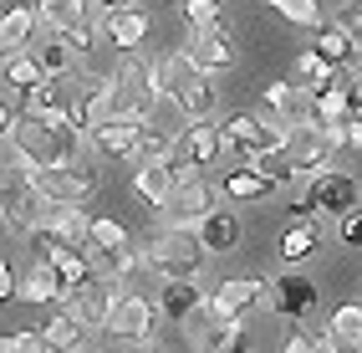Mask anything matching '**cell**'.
I'll list each match as a JSON object with an SVG mask.
<instances>
[{"label": "cell", "mask_w": 362, "mask_h": 353, "mask_svg": "<svg viewBox=\"0 0 362 353\" xmlns=\"http://www.w3.org/2000/svg\"><path fill=\"white\" fill-rule=\"evenodd\" d=\"M158 92L168 103H179L184 118H214V82L189 52L158 57Z\"/></svg>", "instance_id": "1"}, {"label": "cell", "mask_w": 362, "mask_h": 353, "mask_svg": "<svg viewBox=\"0 0 362 353\" xmlns=\"http://www.w3.org/2000/svg\"><path fill=\"white\" fill-rule=\"evenodd\" d=\"M143 256H148L153 276H199L209 262L199 230H189V225H163L158 235L143 241Z\"/></svg>", "instance_id": "2"}, {"label": "cell", "mask_w": 362, "mask_h": 353, "mask_svg": "<svg viewBox=\"0 0 362 353\" xmlns=\"http://www.w3.org/2000/svg\"><path fill=\"white\" fill-rule=\"evenodd\" d=\"M112 82H117V113L153 118V103L163 98V92H158V62H143L138 52H123Z\"/></svg>", "instance_id": "3"}, {"label": "cell", "mask_w": 362, "mask_h": 353, "mask_svg": "<svg viewBox=\"0 0 362 353\" xmlns=\"http://www.w3.org/2000/svg\"><path fill=\"white\" fill-rule=\"evenodd\" d=\"M31 184H36L46 200H57V205H87L92 195H98L103 174L92 169V159H77V164H52V169H36Z\"/></svg>", "instance_id": "4"}, {"label": "cell", "mask_w": 362, "mask_h": 353, "mask_svg": "<svg viewBox=\"0 0 362 353\" xmlns=\"http://www.w3.org/2000/svg\"><path fill=\"white\" fill-rule=\"evenodd\" d=\"M301 200L317 210V215L342 220L347 210H357V205H362V184H357L352 174H342V169H322V174L301 179Z\"/></svg>", "instance_id": "5"}, {"label": "cell", "mask_w": 362, "mask_h": 353, "mask_svg": "<svg viewBox=\"0 0 362 353\" xmlns=\"http://www.w3.org/2000/svg\"><path fill=\"white\" fill-rule=\"evenodd\" d=\"M26 241H36L41 246V256L52 251V246H87L92 241V215L82 205H46V215H41V225L26 235Z\"/></svg>", "instance_id": "6"}, {"label": "cell", "mask_w": 362, "mask_h": 353, "mask_svg": "<svg viewBox=\"0 0 362 353\" xmlns=\"http://www.w3.org/2000/svg\"><path fill=\"white\" fill-rule=\"evenodd\" d=\"M158 318H163V308H153V302L143 297V292L123 287V292H117V302H112L107 333H112L117 343H153V327H158Z\"/></svg>", "instance_id": "7"}, {"label": "cell", "mask_w": 362, "mask_h": 353, "mask_svg": "<svg viewBox=\"0 0 362 353\" xmlns=\"http://www.w3.org/2000/svg\"><path fill=\"white\" fill-rule=\"evenodd\" d=\"M71 118L92 133L98 123H107V118L117 113V82L112 77H98V72H77L71 77Z\"/></svg>", "instance_id": "8"}, {"label": "cell", "mask_w": 362, "mask_h": 353, "mask_svg": "<svg viewBox=\"0 0 362 353\" xmlns=\"http://www.w3.org/2000/svg\"><path fill=\"white\" fill-rule=\"evenodd\" d=\"M317 302H322V292H317V281H311V276L281 271L276 281H265V302H260V308H271L276 318H311V313H317Z\"/></svg>", "instance_id": "9"}, {"label": "cell", "mask_w": 362, "mask_h": 353, "mask_svg": "<svg viewBox=\"0 0 362 353\" xmlns=\"http://www.w3.org/2000/svg\"><path fill=\"white\" fill-rule=\"evenodd\" d=\"M214 210V190H209V179L194 174V179H179L174 184V195H168L158 205V220L163 225H189V230H199V220Z\"/></svg>", "instance_id": "10"}, {"label": "cell", "mask_w": 362, "mask_h": 353, "mask_svg": "<svg viewBox=\"0 0 362 353\" xmlns=\"http://www.w3.org/2000/svg\"><path fill=\"white\" fill-rule=\"evenodd\" d=\"M117 292H123V287H117V281L107 276V271H92L87 281H77V287H66L62 292V302H66V308H77L92 327H98V333H107V318H112V302H117Z\"/></svg>", "instance_id": "11"}, {"label": "cell", "mask_w": 362, "mask_h": 353, "mask_svg": "<svg viewBox=\"0 0 362 353\" xmlns=\"http://www.w3.org/2000/svg\"><path fill=\"white\" fill-rule=\"evenodd\" d=\"M184 52L194 57L204 72H230V67L240 62L235 31H230V26H220V21H214V26H194V36L184 41Z\"/></svg>", "instance_id": "12"}, {"label": "cell", "mask_w": 362, "mask_h": 353, "mask_svg": "<svg viewBox=\"0 0 362 353\" xmlns=\"http://www.w3.org/2000/svg\"><path fill=\"white\" fill-rule=\"evenodd\" d=\"M332 138H327V128L317 123V118H311V123H296L291 128V164L301 169V179H311V174H322V169H332Z\"/></svg>", "instance_id": "13"}, {"label": "cell", "mask_w": 362, "mask_h": 353, "mask_svg": "<svg viewBox=\"0 0 362 353\" xmlns=\"http://www.w3.org/2000/svg\"><path fill=\"white\" fill-rule=\"evenodd\" d=\"M265 302V281L260 276H230V281H220V287L209 292V318H245L250 308H260Z\"/></svg>", "instance_id": "14"}, {"label": "cell", "mask_w": 362, "mask_h": 353, "mask_svg": "<svg viewBox=\"0 0 362 353\" xmlns=\"http://www.w3.org/2000/svg\"><path fill=\"white\" fill-rule=\"evenodd\" d=\"M46 205L52 200H46L31 179H11L6 184V230L11 235H31L41 225V215H46Z\"/></svg>", "instance_id": "15"}, {"label": "cell", "mask_w": 362, "mask_h": 353, "mask_svg": "<svg viewBox=\"0 0 362 353\" xmlns=\"http://www.w3.org/2000/svg\"><path fill=\"white\" fill-rule=\"evenodd\" d=\"M143 128H148V118H133V113H112L107 123H98V128H92V149H98V154H107V159H128V154L138 149Z\"/></svg>", "instance_id": "16"}, {"label": "cell", "mask_w": 362, "mask_h": 353, "mask_svg": "<svg viewBox=\"0 0 362 353\" xmlns=\"http://www.w3.org/2000/svg\"><path fill=\"white\" fill-rule=\"evenodd\" d=\"M103 31H107V46L123 57V52H138V46L148 41L153 21H148V11H138V6H117V11H103Z\"/></svg>", "instance_id": "17"}, {"label": "cell", "mask_w": 362, "mask_h": 353, "mask_svg": "<svg viewBox=\"0 0 362 353\" xmlns=\"http://www.w3.org/2000/svg\"><path fill=\"white\" fill-rule=\"evenodd\" d=\"M158 308L168 323H189L194 313L209 308V292H199V276H163L158 287Z\"/></svg>", "instance_id": "18"}, {"label": "cell", "mask_w": 362, "mask_h": 353, "mask_svg": "<svg viewBox=\"0 0 362 353\" xmlns=\"http://www.w3.org/2000/svg\"><path fill=\"white\" fill-rule=\"evenodd\" d=\"M265 118H281V123H311V87L306 82H271L260 92Z\"/></svg>", "instance_id": "19"}, {"label": "cell", "mask_w": 362, "mask_h": 353, "mask_svg": "<svg viewBox=\"0 0 362 353\" xmlns=\"http://www.w3.org/2000/svg\"><path fill=\"white\" fill-rule=\"evenodd\" d=\"M179 154H184L189 164H199V169H209V164L225 154V133H220V123H214V118H189L184 133H179Z\"/></svg>", "instance_id": "20"}, {"label": "cell", "mask_w": 362, "mask_h": 353, "mask_svg": "<svg viewBox=\"0 0 362 353\" xmlns=\"http://www.w3.org/2000/svg\"><path fill=\"white\" fill-rule=\"evenodd\" d=\"M41 333H46V348H62V353H71V348H87L98 327H92V323H87L77 308H66V302H62V308L41 323Z\"/></svg>", "instance_id": "21"}, {"label": "cell", "mask_w": 362, "mask_h": 353, "mask_svg": "<svg viewBox=\"0 0 362 353\" xmlns=\"http://www.w3.org/2000/svg\"><path fill=\"white\" fill-rule=\"evenodd\" d=\"M199 241H204L209 256H230V251H240V241H245V225H240L235 210H220V205H214L209 215L199 220Z\"/></svg>", "instance_id": "22"}, {"label": "cell", "mask_w": 362, "mask_h": 353, "mask_svg": "<svg viewBox=\"0 0 362 353\" xmlns=\"http://www.w3.org/2000/svg\"><path fill=\"white\" fill-rule=\"evenodd\" d=\"M311 118H317L322 128H347V123H352L357 108H352V87H347V77L311 92Z\"/></svg>", "instance_id": "23"}, {"label": "cell", "mask_w": 362, "mask_h": 353, "mask_svg": "<svg viewBox=\"0 0 362 353\" xmlns=\"http://www.w3.org/2000/svg\"><path fill=\"white\" fill-rule=\"evenodd\" d=\"M62 292H66V281H62V271H57L52 256L31 262L26 276H21V302H31V308H41V302H62Z\"/></svg>", "instance_id": "24"}, {"label": "cell", "mask_w": 362, "mask_h": 353, "mask_svg": "<svg viewBox=\"0 0 362 353\" xmlns=\"http://www.w3.org/2000/svg\"><path fill=\"white\" fill-rule=\"evenodd\" d=\"M36 31H41V11H31V6H6V16H0V52H6V57L26 52Z\"/></svg>", "instance_id": "25"}, {"label": "cell", "mask_w": 362, "mask_h": 353, "mask_svg": "<svg viewBox=\"0 0 362 353\" xmlns=\"http://www.w3.org/2000/svg\"><path fill=\"white\" fill-rule=\"evenodd\" d=\"M276 190V179H265L255 164H235V169L220 179V195L230 200V205H250V200H265Z\"/></svg>", "instance_id": "26"}, {"label": "cell", "mask_w": 362, "mask_h": 353, "mask_svg": "<svg viewBox=\"0 0 362 353\" xmlns=\"http://www.w3.org/2000/svg\"><path fill=\"white\" fill-rule=\"evenodd\" d=\"M311 46H317V52L327 57V62H337V67H347L352 57H357V31L347 26V21H322V26H317V41H311Z\"/></svg>", "instance_id": "27"}, {"label": "cell", "mask_w": 362, "mask_h": 353, "mask_svg": "<svg viewBox=\"0 0 362 353\" xmlns=\"http://www.w3.org/2000/svg\"><path fill=\"white\" fill-rule=\"evenodd\" d=\"M174 184H179V169L174 164H138L133 169V190H138V200H148L153 210L174 195Z\"/></svg>", "instance_id": "28"}, {"label": "cell", "mask_w": 362, "mask_h": 353, "mask_svg": "<svg viewBox=\"0 0 362 353\" xmlns=\"http://www.w3.org/2000/svg\"><path fill=\"white\" fill-rule=\"evenodd\" d=\"M46 77V62H41V52H16V57H6V92H16V98H26L31 87H41Z\"/></svg>", "instance_id": "29"}, {"label": "cell", "mask_w": 362, "mask_h": 353, "mask_svg": "<svg viewBox=\"0 0 362 353\" xmlns=\"http://www.w3.org/2000/svg\"><path fill=\"white\" fill-rule=\"evenodd\" d=\"M36 11H41V31H71V26H82V21H92V6L87 0H36Z\"/></svg>", "instance_id": "30"}, {"label": "cell", "mask_w": 362, "mask_h": 353, "mask_svg": "<svg viewBox=\"0 0 362 353\" xmlns=\"http://www.w3.org/2000/svg\"><path fill=\"white\" fill-rule=\"evenodd\" d=\"M174 159H179V138H174V133H158L153 118H148V128H143L138 149L128 154V164L138 169V164H174Z\"/></svg>", "instance_id": "31"}, {"label": "cell", "mask_w": 362, "mask_h": 353, "mask_svg": "<svg viewBox=\"0 0 362 353\" xmlns=\"http://www.w3.org/2000/svg\"><path fill=\"white\" fill-rule=\"evenodd\" d=\"M296 82H306L311 92H317V87H332V82H342V77H337V62H327V57L317 52V46H306V52L296 57Z\"/></svg>", "instance_id": "32"}, {"label": "cell", "mask_w": 362, "mask_h": 353, "mask_svg": "<svg viewBox=\"0 0 362 353\" xmlns=\"http://www.w3.org/2000/svg\"><path fill=\"white\" fill-rule=\"evenodd\" d=\"M199 348H214V353L245 348V318H214L209 333H199Z\"/></svg>", "instance_id": "33"}, {"label": "cell", "mask_w": 362, "mask_h": 353, "mask_svg": "<svg viewBox=\"0 0 362 353\" xmlns=\"http://www.w3.org/2000/svg\"><path fill=\"white\" fill-rule=\"evenodd\" d=\"M41 62H46V72H52V77H77V67H82V57L66 46V36L41 41Z\"/></svg>", "instance_id": "34"}, {"label": "cell", "mask_w": 362, "mask_h": 353, "mask_svg": "<svg viewBox=\"0 0 362 353\" xmlns=\"http://www.w3.org/2000/svg\"><path fill=\"white\" fill-rule=\"evenodd\" d=\"M327 327L342 338V348H362V302H342V308L332 313Z\"/></svg>", "instance_id": "35"}, {"label": "cell", "mask_w": 362, "mask_h": 353, "mask_svg": "<svg viewBox=\"0 0 362 353\" xmlns=\"http://www.w3.org/2000/svg\"><path fill=\"white\" fill-rule=\"evenodd\" d=\"M276 16H286L291 26H306V31H317L322 26V0H265Z\"/></svg>", "instance_id": "36"}, {"label": "cell", "mask_w": 362, "mask_h": 353, "mask_svg": "<svg viewBox=\"0 0 362 353\" xmlns=\"http://www.w3.org/2000/svg\"><path fill=\"white\" fill-rule=\"evenodd\" d=\"M92 241L103 251H128L133 246V230L123 220H107V215H92Z\"/></svg>", "instance_id": "37"}, {"label": "cell", "mask_w": 362, "mask_h": 353, "mask_svg": "<svg viewBox=\"0 0 362 353\" xmlns=\"http://www.w3.org/2000/svg\"><path fill=\"white\" fill-rule=\"evenodd\" d=\"M36 348H46V333H41V327H16V333L0 338V353H36Z\"/></svg>", "instance_id": "38"}, {"label": "cell", "mask_w": 362, "mask_h": 353, "mask_svg": "<svg viewBox=\"0 0 362 353\" xmlns=\"http://www.w3.org/2000/svg\"><path fill=\"white\" fill-rule=\"evenodd\" d=\"M179 11L189 26H214L220 21V0H179Z\"/></svg>", "instance_id": "39"}, {"label": "cell", "mask_w": 362, "mask_h": 353, "mask_svg": "<svg viewBox=\"0 0 362 353\" xmlns=\"http://www.w3.org/2000/svg\"><path fill=\"white\" fill-rule=\"evenodd\" d=\"M337 235H342L352 251H362V205H357V210H347V215L337 220Z\"/></svg>", "instance_id": "40"}, {"label": "cell", "mask_w": 362, "mask_h": 353, "mask_svg": "<svg viewBox=\"0 0 362 353\" xmlns=\"http://www.w3.org/2000/svg\"><path fill=\"white\" fill-rule=\"evenodd\" d=\"M11 297H21V276L11 267H0V302H11Z\"/></svg>", "instance_id": "41"}, {"label": "cell", "mask_w": 362, "mask_h": 353, "mask_svg": "<svg viewBox=\"0 0 362 353\" xmlns=\"http://www.w3.org/2000/svg\"><path fill=\"white\" fill-rule=\"evenodd\" d=\"M347 149H362V113L347 123Z\"/></svg>", "instance_id": "42"}, {"label": "cell", "mask_w": 362, "mask_h": 353, "mask_svg": "<svg viewBox=\"0 0 362 353\" xmlns=\"http://www.w3.org/2000/svg\"><path fill=\"white\" fill-rule=\"evenodd\" d=\"M347 87H352V108L362 113V72H352V77H347Z\"/></svg>", "instance_id": "43"}, {"label": "cell", "mask_w": 362, "mask_h": 353, "mask_svg": "<svg viewBox=\"0 0 362 353\" xmlns=\"http://www.w3.org/2000/svg\"><path fill=\"white\" fill-rule=\"evenodd\" d=\"M98 11H117V6H138V0H92Z\"/></svg>", "instance_id": "44"}, {"label": "cell", "mask_w": 362, "mask_h": 353, "mask_svg": "<svg viewBox=\"0 0 362 353\" xmlns=\"http://www.w3.org/2000/svg\"><path fill=\"white\" fill-rule=\"evenodd\" d=\"M352 11H362V0H352Z\"/></svg>", "instance_id": "45"}, {"label": "cell", "mask_w": 362, "mask_h": 353, "mask_svg": "<svg viewBox=\"0 0 362 353\" xmlns=\"http://www.w3.org/2000/svg\"><path fill=\"white\" fill-rule=\"evenodd\" d=\"M357 62H362V46H357Z\"/></svg>", "instance_id": "46"}]
</instances>
